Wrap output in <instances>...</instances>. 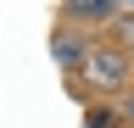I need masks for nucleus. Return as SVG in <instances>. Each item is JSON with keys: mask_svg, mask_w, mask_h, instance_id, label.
<instances>
[{"mask_svg": "<svg viewBox=\"0 0 134 128\" xmlns=\"http://www.w3.org/2000/svg\"><path fill=\"white\" fill-rule=\"evenodd\" d=\"M50 50H56V61H62V67H84V50H78V39L56 34V39H50Z\"/></svg>", "mask_w": 134, "mask_h": 128, "instance_id": "nucleus-3", "label": "nucleus"}, {"mask_svg": "<svg viewBox=\"0 0 134 128\" xmlns=\"http://www.w3.org/2000/svg\"><path fill=\"white\" fill-rule=\"evenodd\" d=\"M117 11V0H67V17H78V22H106Z\"/></svg>", "mask_w": 134, "mask_h": 128, "instance_id": "nucleus-2", "label": "nucleus"}, {"mask_svg": "<svg viewBox=\"0 0 134 128\" xmlns=\"http://www.w3.org/2000/svg\"><path fill=\"white\" fill-rule=\"evenodd\" d=\"M84 78L95 89H123L129 84V56L123 50H84Z\"/></svg>", "mask_w": 134, "mask_h": 128, "instance_id": "nucleus-1", "label": "nucleus"}, {"mask_svg": "<svg viewBox=\"0 0 134 128\" xmlns=\"http://www.w3.org/2000/svg\"><path fill=\"white\" fill-rule=\"evenodd\" d=\"M112 123H117V111H106V106H95V111H90V128H112Z\"/></svg>", "mask_w": 134, "mask_h": 128, "instance_id": "nucleus-4", "label": "nucleus"}, {"mask_svg": "<svg viewBox=\"0 0 134 128\" xmlns=\"http://www.w3.org/2000/svg\"><path fill=\"white\" fill-rule=\"evenodd\" d=\"M123 117H129V123H134V89H129V100H123Z\"/></svg>", "mask_w": 134, "mask_h": 128, "instance_id": "nucleus-5", "label": "nucleus"}]
</instances>
